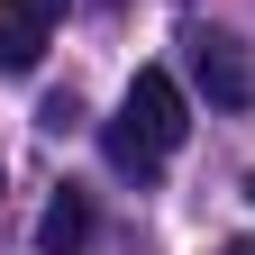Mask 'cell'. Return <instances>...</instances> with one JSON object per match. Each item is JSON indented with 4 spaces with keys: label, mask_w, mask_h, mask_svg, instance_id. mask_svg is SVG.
Masks as SVG:
<instances>
[{
    "label": "cell",
    "mask_w": 255,
    "mask_h": 255,
    "mask_svg": "<svg viewBox=\"0 0 255 255\" xmlns=\"http://www.w3.org/2000/svg\"><path fill=\"white\" fill-rule=\"evenodd\" d=\"M82 246H91V201L64 182L46 201V219H37V255H82Z\"/></svg>",
    "instance_id": "3"
},
{
    "label": "cell",
    "mask_w": 255,
    "mask_h": 255,
    "mask_svg": "<svg viewBox=\"0 0 255 255\" xmlns=\"http://www.w3.org/2000/svg\"><path fill=\"white\" fill-rule=\"evenodd\" d=\"M119 119L137 128V137H146L155 155H173V146L191 137V101H182V82L164 73V64H146V73L128 82V101H119Z\"/></svg>",
    "instance_id": "2"
},
{
    "label": "cell",
    "mask_w": 255,
    "mask_h": 255,
    "mask_svg": "<svg viewBox=\"0 0 255 255\" xmlns=\"http://www.w3.org/2000/svg\"><path fill=\"white\" fill-rule=\"evenodd\" d=\"M182 55H191V82L210 91V110H255V55H246V37H228V27H191Z\"/></svg>",
    "instance_id": "1"
},
{
    "label": "cell",
    "mask_w": 255,
    "mask_h": 255,
    "mask_svg": "<svg viewBox=\"0 0 255 255\" xmlns=\"http://www.w3.org/2000/svg\"><path fill=\"white\" fill-rule=\"evenodd\" d=\"M219 255H255V237H228V246H219Z\"/></svg>",
    "instance_id": "8"
},
{
    "label": "cell",
    "mask_w": 255,
    "mask_h": 255,
    "mask_svg": "<svg viewBox=\"0 0 255 255\" xmlns=\"http://www.w3.org/2000/svg\"><path fill=\"white\" fill-rule=\"evenodd\" d=\"M0 18H27V27H55L64 0H0Z\"/></svg>",
    "instance_id": "7"
},
{
    "label": "cell",
    "mask_w": 255,
    "mask_h": 255,
    "mask_svg": "<svg viewBox=\"0 0 255 255\" xmlns=\"http://www.w3.org/2000/svg\"><path fill=\"white\" fill-rule=\"evenodd\" d=\"M37 55H46V27L0 18V73H37Z\"/></svg>",
    "instance_id": "5"
},
{
    "label": "cell",
    "mask_w": 255,
    "mask_h": 255,
    "mask_svg": "<svg viewBox=\"0 0 255 255\" xmlns=\"http://www.w3.org/2000/svg\"><path fill=\"white\" fill-rule=\"evenodd\" d=\"M101 146H110V164H119L128 182H155V173H164V155H155V146H146L128 119H110V128H101Z\"/></svg>",
    "instance_id": "4"
},
{
    "label": "cell",
    "mask_w": 255,
    "mask_h": 255,
    "mask_svg": "<svg viewBox=\"0 0 255 255\" xmlns=\"http://www.w3.org/2000/svg\"><path fill=\"white\" fill-rule=\"evenodd\" d=\"M91 9H128V0H91Z\"/></svg>",
    "instance_id": "9"
},
{
    "label": "cell",
    "mask_w": 255,
    "mask_h": 255,
    "mask_svg": "<svg viewBox=\"0 0 255 255\" xmlns=\"http://www.w3.org/2000/svg\"><path fill=\"white\" fill-rule=\"evenodd\" d=\"M37 128H46V137H64V128H82V101H73V91H46V110H37Z\"/></svg>",
    "instance_id": "6"
},
{
    "label": "cell",
    "mask_w": 255,
    "mask_h": 255,
    "mask_svg": "<svg viewBox=\"0 0 255 255\" xmlns=\"http://www.w3.org/2000/svg\"><path fill=\"white\" fill-rule=\"evenodd\" d=\"M246 201H255V173H246Z\"/></svg>",
    "instance_id": "10"
}]
</instances>
